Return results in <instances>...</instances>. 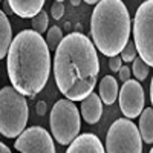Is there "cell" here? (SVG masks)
Listing matches in <instances>:
<instances>
[{"instance_id":"cell-1","label":"cell","mask_w":153,"mask_h":153,"mask_svg":"<svg viewBox=\"0 0 153 153\" xmlns=\"http://www.w3.org/2000/svg\"><path fill=\"white\" fill-rule=\"evenodd\" d=\"M54 78L58 91L71 101H81L97 84L100 58L97 48L81 32L61 38L54 55Z\"/></svg>"},{"instance_id":"cell-2","label":"cell","mask_w":153,"mask_h":153,"mask_svg":"<svg viewBox=\"0 0 153 153\" xmlns=\"http://www.w3.org/2000/svg\"><path fill=\"white\" fill-rule=\"evenodd\" d=\"M6 69L12 87L22 95L34 98L40 94L51 74V54L42 34L23 29L12 38Z\"/></svg>"},{"instance_id":"cell-3","label":"cell","mask_w":153,"mask_h":153,"mask_svg":"<svg viewBox=\"0 0 153 153\" xmlns=\"http://www.w3.org/2000/svg\"><path fill=\"white\" fill-rule=\"evenodd\" d=\"M130 14L123 0H100L91 17L94 46L106 57H113L130 38Z\"/></svg>"},{"instance_id":"cell-4","label":"cell","mask_w":153,"mask_h":153,"mask_svg":"<svg viewBox=\"0 0 153 153\" xmlns=\"http://www.w3.org/2000/svg\"><path fill=\"white\" fill-rule=\"evenodd\" d=\"M29 109L26 97L6 86L0 91V133L6 138H17L28 124Z\"/></svg>"},{"instance_id":"cell-5","label":"cell","mask_w":153,"mask_h":153,"mask_svg":"<svg viewBox=\"0 0 153 153\" xmlns=\"http://www.w3.org/2000/svg\"><path fill=\"white\" fill-rule=\"evenodd\" d=\"M49 123L55 141L63 146H69L72 139L78 135L81 127L80 112L74 104V101L68 98L58 100L51 110Z\"/></svg>"},{"instance_id":"cell-6","label":"cell","mask_w":153,"mask_h":153,"mask_svg":"<svg viewBox=\"0 0 153 153\" xmlns=\"http://www.w3.org/2000/svg\"><path fill=\"white\" fill-rule=\"evenodd\" d=\"M104 152L109 153H141L143 139L136 124L130 118L113 121L106 136Z\"/></svg>"},{"instance_id":"cell-7","label":"cell","mask_w":153,"mask_h":153,"mask_svg":"<svg viewBox=\"0 0 153 153\" xmlns=\"http://www.w3.org/2000/svg\"><path fill=\"white\" fill-rule=\"evenodd\" d=\"M133 43L136 52L149 66L153 65V2L139 5L133 20Z\"/></svg>"},{"instance_id":"cell-8","label":"cell","mask_w":153,"mask_h":153,"mask_svg":"<svg viewBox=\"0 0 153 153\" xmlns=\"http://www.w3.org/2000/svg\"><path fill=\"white\" fill-rule=\"evenodd\" d=\"M16 150L23 153H54L55 144L54 139L43 127L32 126L29 129L25 127V130L17 136Z\"/></svg>"},{"instance_id":"cell-9","label":"cell","mask_w":153,"mask_h":153,"mask_svg":"<svg viewBox=\"0 0 153 153\" xmlns=\"http://www.w3.org/2000/svg\"><path fill=\"white\" fill-rule=\"evenodd\" d=\"M146 104L144 89L138 80H126L120 91V107L126 118L135 120L143 112Z\"/></svg>"},{"instance_id":"cell-10","label":"cell","mask_w":153,"mask_h":153,"mask_svg":"<svg viewBox=\"0 0 153 153\" xmlns=\"http://www.w3.org/2000/svg\"><path fill=\"white\" fill-rule=\"evenodd\" d=\"M103 152L104 146L101 144L100 138L95 136L94 133L76 135L68 147V153H103Z\"/></svg>"},{"instance_id":"cell-11","label":"cell","mask_w":153,"mask_h":153,"mask_svg":"<svg viewBox=\"0 0 153 153\" xmlns=\"http://www.w3.org/2000/svg\"><path fill=\"white\" fill-rule=\"evenodd\" d=\"M80 112L83 115V120L87 124H97L103 115V101H101L100 95L91 92L86 98L81 100Z\"/></svg>"},{"instance_id":"cell-12","label":"cell","mask_w":153,"mask_h":153,"mask_svg":"<svg viewBox=\"0 0 153 153\" xmlns=\"http://www.w3.org/2000/svg\"><path fill=\"white\" fill-rule=\"evenodd\" d=\"M16 16L22 19H32L40 9H43L45 0H8Z\"/></svg>"},{"instance_id":"cell-13","label":"cell","mask_w":153,"mask_h":153,"mask_svg":"<svg viewBox=\"0 0 153 153\" xmlns=\"http://www.w3.org/2000/svg\"><path fill=\"white\" fill-rule=\"evenodd\" d=\"M100 98L103 104L112 106L118 98V81L115 76L106 75L103 80L100 81Z\"/></svg>"},{"instance_id":"cell-14","label":"cell","mask_w":153,"mask_h":153,"mask_svg":"<svg viewBox=\"0 0 153 153\" xmlns=\"http://www.w3.org/2000/svg\"><path fill=\"white\" fill-rule=\"evenodd\" d=\"M138 117H139L138 130L139 135H141V139L146 144H152L153 143V109L152 107L143 109V112Z\"/></svg>"},{"instance_id":"cell-15","label":"cell","mask_w":153,"mask_h":153,"mask_svg":"<svg viewBox=\"0 0 153 153\" xmlns=\"http://www.w3.org/2000/svg\"><path fill=\"white\" fill-rule=\"evenodd\" d=\"M12 42V29L8 16L0 9V60H3L8 54L9 45Z\"/></svg>"},{"instance_id":"cell-16","label":"cell","mask_w":153,"mask_h":153,"mask_svg":"<svg viewBox=\"0 0 153 153\" xmlns=\"http://www.w3.org/2000/svg\"><path fill=\"white\" fill-rule=\"evenodd\" d=\"M133 75L136 76L138 81H143L146 80L149 74H150V66L147 65V63L141 58V57H135L133 58Z\"/></svg>"},{"instance_id":"cell-17","label":"cell","mask_w":153,"mask_h":153,"mask_svg":"<svg viewBox=\"0 0 153 153\" xmlns=\"http://www.w3.org/2000/svg\"><path fill=\"white\" fill-rule=\"evenodd\" d=\"M48 25H49V17L46 14V11L40 9L37 12V14L32 17V29L38 34H43L46 32V28H48Z\"/></svg>"},{"instance_id":"cell-18","label":"cell","mask_w":153,"mask_h":153,"mask_svg":"<svg viewBox=\"0 0 153 153\" xmlns=\"http://www.w3.org/2000/svg\"><path fill=\"white\" fill-rule=\"evenodd\" d=\"M61 38H63V31L61 28L58 26H52L49 31H48V35H46V45L51 49H55L58 46V43L61 42Z\"/></svg>"},{"instance_id":"cell-19","label":"cell","mask_w":153,"mask_h":153,"mask_svg":"<svg viewBox=\"0 0 153 153\" xmlns=\"http://www.w3.org/2000/svg\"><path fill=\"white\" fill-rule=\"evenodd\" d=\"M136 55H138V52H136L135 43H133L132 38H129V40H127V43L124 45V48L121 49L120 57H121V60H123V61L130 63V61H133V58H135Z\"/></svg>"},{"instance_id":"cell-20","label":"cell","mask_w":153,"mask_h":153,"mask_svg":"<svg viewBox=\"0 0 153 153\" xmlns=\"http://www.w3.org/2000/svg\"><path fill=\"white\" fill-rule=\"evenodd\" d=\"M51 12H52V17L55 20H60L63 17V14H65V5H63V2H55L54 0V5L51 8Z\"/></svg>"},{"instance_id":"cell-21","label":"cell","mask_w":153,"mask_h":153,"mask_svg":"<svg viewBox=\"0 0 153 153\" xmlns=\"http://www.w3.org/2000/svg\"><path fill=\"white\" fill-rule=\"evenodd\" d=\"M121 63H123V60H121L120 54L118 55H113V57H109V68H110L112 72H118V69L123 66Z\"/></svg>"},{"instance_id":"cell-22","label":"cell","mask_w":153,"mask_h":153,"mask_svg":"<svg viewBox=\"0 0 153 153\" xmlns=\"http://www.w3.org/2000/svg\"><path fill=\"white\" fill-rule=\"evenodd\" d=\"M118 74H120V80H121V81H126V80L130 78L132 71H130V68H127V66H121V68L118 69Z\"/></svg>"},{"instance_id":"cell-23","label":"cell","mask_w":153,"mask_h":153,"mask_svg":"<svg viewBox=\"0 0 153 153\" xmlns=\"http://www.w3.org/2000/svg\"><path fill=\"white\" fill-rule=\"evenodd\" d=\"M37 113L38 115H45L46 113V103L45 101H38L37 103Z\"/></svg>"},{"instance_id":"cell-24","label":"cell","mask_w":153,"mask_h":153,"mask_svg":"<svg viewBox=\"0 0 153 153\" xmlns=\"http://www.w3.org/2000/svg\"><path fill=\"white\" fill-rule=\"evenodd\" d=\"M2 11L5 12L6 16H11V14H14V12H12V9H11V6H9V3H8V0H6L5 3H3V9H2Z\"/></svg>"},{"instance_id":"cell-25","label":"cell","mask_w":153,"mask_h":153,"mask_svg":"<svg viewBox=\"0 0 153 153\" xmlns=\"http://www.w3.org/2000/svg\"><path fill=\"white\" fill-rule=\"evenodd\" d=\"M0 153H9V149H8L2 141H0Z\"/></svg>"},{"instance_id":"cell-26","label":"cell","mask_w":153,"mask_h":153,"mask_svg":"<svg viewBox=\"0 0 153 153\" xmlns=\"http://www.w3.org/2000/svg\"><path fill=\"white\" fill-rule=\"evenodd\" d=\"M84 2H86L87 5H95L97 2H100V0H84Z\"/></svg>"},{"instance_id":"cell-27","label":"cell","mask_w":153,"mask_h":153,"mask_svg":"<svg viewBox=\"0 0 153 153\" xmlns=\"http://www.w3.org/2000/svg\"><path fill=\"white\" fill-rule=\"evenodd\" d=\"M80 2H81V0H71V5H74V6H78V5H80Z\"/></svg>"},{"instance_id":"cell-28","label":"cell","mask_w":153,"mask_h":153,"mask_svg":"<svg viewBox=\"0 0 153 153\" xmlns=\"http://www.w3.org/2000/svg\"><path fill=\"white\" fill-rule=\"evenodd\" d=\"M55 2H65V0H55Z\"/></svg>"},{"instance_id":"cell-29","label":"cell","mask_w":153,"mask_h":153,"mask_svg":"<svg viewBox=\"0 0 153 153\" xmlns=\"http://www.w3.org/2000/svg\"><path fill=\"white\" fill-rule=\"evenodd\" d=\"M0 3H2V0H0Z\"/></svg>"}]
</instances>
